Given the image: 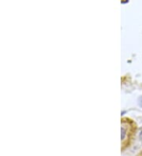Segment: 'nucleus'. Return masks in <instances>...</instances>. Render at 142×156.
I'll return each instance as SVG.
<instances>
[{
  "label": "nucleus",
  "instance_id": "nucleus-3",
  "mask_svg": "<svg viewBox=\"0 0 142 156\" xmlns=\"http://www.w3.org/2000/svg\"><path fill=\"white\" fill-rule=\"evenodd\" d=\"M140 140L142 141V131H141V133H140Z\"/></svg>",
  "mask_w": 142,
  "mask_h": 156
},
{
  "label": "nucleus",
  "instance_id": "nucleus-2",
  "mask_svg": "<svg viewBox=\"0 0 142 156\" xmlns=\"http://www.w3.org/2000/svg\"><path fill=\"white\" fill-rule=\"evenodd\" d=\"M139 104H140V107H142V97L140 99V102H139Z\"/></svg>",
  "mask_w": 142,
  "mask_h": 156
},
{
  "label": "nucleus",
  "instance_id": "nucleus-1",
  "mask_svg": "<svg viewBox=\"0 0 142 156\" xmlns=\"http://www.w3.org/2000/svg\"><path fill=\"white\" fill-rule=\"evenodd\" d=\"M137 126L134 121L129 118H122L121 119V141L122 150H125L129 147L135 136Z\"/></svg>",
  "mask_w": 142,
  "mask_h": 156
},
{
  "label": "nucleus",
  "instance_id": "nucleus-4",
  "mask_svg": "<svg viewBox=\"0 0 142 156\" xmlns=\"http://www.w3.org/2000/svg\"><path fill=\"white\" fill-rule=\"evenodd\" d=\"M139 156H142V151H141V153H140V154H139Z\"/></svg>",
  "mask_w": 142,
  "mask_h": 156
}]
</instances>
